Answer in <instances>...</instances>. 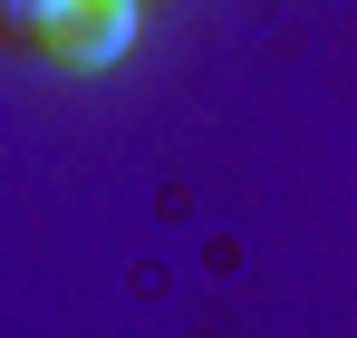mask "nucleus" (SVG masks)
Masks as SVG:
<instances>
[{"label": "nucleus", "mask_w": 357, "mask_h": 338, "mask_svg": "<svg viewBox=\"0 0 357 338\" xmlns=\"http://www.w3.org/2000/svg\"><path fill=\"white\" fill-rule=\"evenodd\" d=\"M49 58L68 68H107V58L135 49V0H59V20H49Z\"/></svg>", "instance_id": "nucleus-1"}, {"label": "nucleus", "mask_w": 357, "mask_h": 338, "mask_svg": "<svg viewBox=\"0 0 357 338\" xmlns=\"http://www.w3.org/2000/svg\"><path fill=\"white\" fill-rule=\"evenodd\" d=\"M49 20H59V0H0V29H10V39H29V49L49 39Z\"/></svg>", "instance_id": "nucleus-2"}]
</instances>
